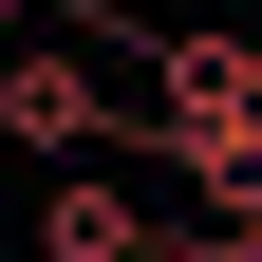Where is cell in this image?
I'll return each mask as SVG.
<instances>
[{"mask_svg": "<svg viewBox=\"0 0 262 262\" xmlns=\"http://www.w3.org/2000/svg\"><path fill=\"white\" fill-rule=\"evenodd\" d=\"M187 262H262V206H244V225H206V244H187Z\"/></svg>", "mask_w": 262, "mask_h": 262, "instance_id": "3", "label": "cell"}, {"mask_svg": "<svg viewBox=\"0 0 262 262\" xmlns=\"http://www.w3.org/2000/svg\"><path fill=\"white\" fill-rule=\"evenodd\" d=\"M150 244H169V225L131 206L113 169H56V187H38V262H150Z\"/></svg>", "mask_w": 262, "mask_h": 262, "instance_id": "2", "label": "cell"}, {"mask_svg": "<svg viewBox=\"0 0 262 262\" xmlns=\"http://www.w3.org/2000/svg\"><path fill=\"white\" fill-rule=\"evenodd\" d=\"M0 38H19V19H0Z\"/></svg>", "mask_w": 262, "mask_h": 262, "instance_id": "4", "label": "cell"}, {"mask_svg": "<svg viewBox=\"0 0 262 262\" xmlns=\"http://www.w3.org/2000/svg\"><path fill=\"white\" fill-rule=\"evenodd\" d=\"M0 131H19L38 169H94V150H131V113H113V94H94L56 38H0Z\"/></svg>", "mask_w": 262, "mask_h": 262, "instance_id": "1", "label": "cell"}]
</instances>
